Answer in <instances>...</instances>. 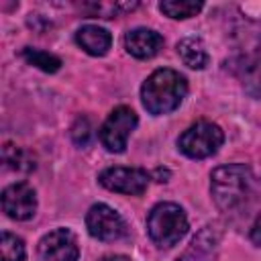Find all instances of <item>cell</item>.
Wrapping results in <instances>:
<instances>
[{"label":"cell","instance_id":"cell-1","mask_svg":"<svg viewBox=\"0 0 261 261\" xmlns=\"http://www.w3.org/2000/svg\"><path fill=\"white\" fill-rule=\"evenodd\" d=\"M188 94L186 77L175 69H155L141 88V100L147 112L161 116L169 114L184 102Z\"/></svg>","mask_w":261,"mask_h":261},{"label":"cell","instance_id":"cell-2","mask_svg":"<svg viewBox=\"0 0 261 261\" xmlns=\"http://www.w3.org/2000/svg\"><path fill=\"white\" fill-rule=\"evenodd\" d=\"M251 169L245 163H230L220 165L210 173V192L214 204L220 210H232L239 206L251 186Z\"/></svg>","mask_w":261,"mask_h":261},{"label":"cell","instance_id":"cell-3","mask_svg":"<svg viewBox=\"0 0 261 261\" xmlns=\"http://www.w3.org/2000/svg\"><path fill=\"white\" fill-rule=\"evenodd\" d=\"M147 232L157 247H173L188 232V218L181 206L173 202H161L153 206L147 216Z\"/></svg>","mask_w":261,"mask_h":261},{"label":"cell","instance_id":"cell-4","mask_svg":"<svg viewBox=\"0 0 261 261\" xmlns=\"http://www.w3.org/2000/svg\"><path fill=\"white\" fill-rule=\"evenodd\" d=\"M222 143H224V133L218 124L208 120H198L179 135L177 149L190 159H206L214 155Z\"/></svg>","mask_w":261,"mask_h":261},{"label":"cell","instance_id":"cell-5","mask_svg":"<svg viewBox=\"0 0 261 261\" xmlns=\"http://www.w3.org/2000/svg\"><path fill=\"white\" fill-rule=\"evenodd\" d=\"M135 126H137L135 110L128 106H116L100 126V143L110 153H122Z\"/></svg>","mask_w":261,"mask_h":261},{"label":"cell","instance_id":"cell-6","mask_svg":"<svg viewBox=\"0 0 261 261\" xmlns=\"http://www.w3.org/2000/svg\"><path fill=\"white\" fill-rule=\"evenodd\" d=\"M86 228L94 239L104 241V243L118 241L126 232V224H124L122 216L114 208H110L106 204H94L88 210Z\"/></svg>","mask_w":261,"mask_h":261},{"label":"cell","instance_id":"cell-7","mask_svg":"<svg viewBox=\"0 0 261 261\" xmlns=\"http://www.w3.org/2000/svg\"><path fill=\"white\" fill-rule=\"evenodd\" d=\"M149 179L151 175L139 167H108L98 175V181L106 190L126 196H141L147 190Z\"/></svg>","mask_w":261,"mask_h":261},{"label":"cell","instance_id":"cell-8","mask_svg":"<svg viewBox=\"0 0 261 261\" xmlns=\"http://www.w3.org/2000/svg\"><path fill=\"white\" fill-rule=\"evenodd\" d=\"M2 210L14 220H29L37 212V194L27 181H16L2 192Z\"/></svg>","mask_w":261,"mask_h":261},{"label":"cell","instance_id":"cell-9","mask_svg":"<svg viewBox=\"0 0 261 261\" xmlns=\"http://www.w3.org/2000/svg\"><path fill=\"white\" fill-rule=\"evenodd\" d=\"M39 257L43 261H77L80 247L75 234L67 228H55L39 241Z\"/></svg>","mask_w":261,"mask_h":261},{"label":"cell","instance_id":"cell-10","mask_svg":"<svg viewBox=\"0 0 261 261\" xmlns=\"http://www.w3.org/2000/svg\"><path fill=\"white\" fill-rule=\"evenodd\" d=\"M230 71L241 80L245 94L251 98H261V57L257 55H239L226 61Z\"/></svg>","mask_w":261,"mask_h":261},{"label":"cell","instance_id":"cell-11","mask_svg":"<svg viewBox=\"0 0 261 261\" xmlns=\"http://www.w3.org/2000/svg\"><path fill=\"white\" fill-rule=\"evenodd\" d=\"M124 47L137 59H151L163 47V37L153 29L137 27L124 35Z\"/></svg>","mask_w":261,"mask_h":261},{"label":"cell","instance_id":"cell-12","mask_svg":"<svg viewBox=\"0 0 261 261\" xmlns=\"http://www.w3.org/2000/svg\"><path fill=\"white\" fill-rule=\"evenodd\" d=\"M75 43L86 53H90L94 57H102L108 53V49L112 45V37L106 29H102L98 24H84L75 33Z\"/></svg>","mask_w":261,"mask_h":261},{"label":"cell","instance_id":"cell-13","mask_svg":"<svg viewBox=\"0 0 261 261\" xmlns=\"http://www.w3.org/2000/svg\"><path fill=\"white\" fill-rule=\"evenodd\" d=\"M220 239V232L216 230V224L204 226V230L192 241V247L186 251V255L177 261H210V253L216 249Z\"/></svg>","mask_w":261,"mask_h":261},{"label":"cell","instance_id":"cell-14","mask_svg":"<svg viewBox=\"0 0 261 261\" xmlns=\"http://www.w3.org/2000/svg\"><path fill=\"white\" fill-rule=\"evenodd\" d=\"M177 55L184 61V65L192 67V69H204L208 65V51L206 45L202 43V39L198 37H184L177 43Z\"/></svg>","mask_w":261,"mask_h":261},{"label":"cell","instance_id":"cell-15","mask_svg":"<svg viewBox=\"0 0 261 261\" xmlns=\"http://www.w3.org/2000/svg\"><path fill=\"white\" fill-rule=\"evenodd\" d=\"M202 2L194 0H163L159 4V10L169 18H192L202 10Z\"/></svg>","mask_w":261,"mask_h":261},{"label":"cell","instance_id":"cell-16","mask_svg":"<svg viewBox=\"0 0 261 261\" xmlns=\"http://www.w3.org/2000/svg\"><path fill=\"white\" fill-rule=\"evenodd\" d=\"M22 57L27 59V63L39 67L45 73H55L61 67V59L55 57L53 53H47L43 49H35V47H24L22 49Z\"/></svg>","mask_w":261,"mask_h":261},{"label":"cell","instance_id":"cell-17","mask_svg":"<svg viewBox=\"0 0 261 261\" xmlns=\"http://www.w3.org/2000/svg\"><path fill=\"white\" fill-rule=\"evenodd\" d=\"M2 159H4V163H6L10 169H16V171L29 173V171L35 169V159H33L27 151H22V149H18V147H14V145H10V143L4 145V149H2Z\"/></svg>","mask_w":261,"mask_h":261},{"label":"cell","instance_id":"cell-18","mask_svg":"<svg viewBox=\"0 0 261 261\" xmlns=\"http://www.w3.org/2000/svg\"><path fill=\"white\" fill-rule=\"evenodd\" d=\"M24 243L20 237L4 230L0 237V255L2 261H22L24 259Z\"/></svg>","mask_w":261,"mask_h":261},{"label":"cell","instance_id":"cell-19","mask_svg":"<svg viewBox=\"0 0 261 261\" xmlns=\"http://www.w3.org/2000/svg\"><path fill=\"white\" fill-rule=\"evenodd\" d=\"M139 2H92V4H86L84 8L90 12V14H98V16H104V18H112L124 10H133L137 8Z\"/></svg>","mask_w":261,"mask_h":261},{"label":"cell","instance_id":"cell-20","mask_svg":"<svg viewBox=\"0 0 261 261\" xmlns=\"http://www.w3.org/2000/svg\"><path fill=\"white\" fill-rule=\"evenodd\" d=\"M71 137L75 141V145H86L88 139H90V122L86 118H77L75 124L71 126Z\"/></svg>","mask_w":261,"mask_h":261},{"label":"cell","instance_id":"cell-21","mask_svg":"<svg viewBox=\"0 0 261 261\" xmlns=\"http://www.w3.org/2000/svg\"><path fill=\"white\" fill-rule=\"evenodd\" d=\"M249 239H251V243H253L255 247H261V214H259L257 220L253 222L251 232H249Z\"/></svg>","mask_w":261,"mask_h":261},{"label":"cell","instance_id":"cell-22","mask_svg":"<svg viewBox=\"0 0 261 261\" xmlns=\"http://www.w3.org/2000/svg\"><path fill=\"white\" fill-rule=\"evenodd\" d=\"M100 261H130V259L126 255H108V257H104Z\"/></svg>","mask_w":261,"mask_h":261}]
</instances>
